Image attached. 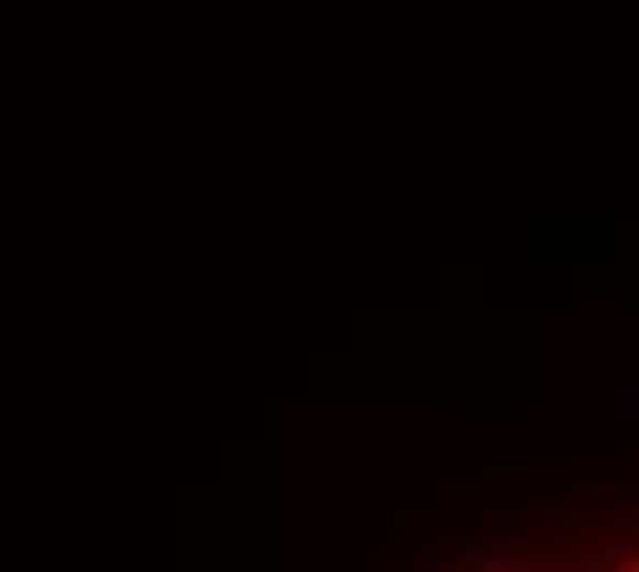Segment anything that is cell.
<instances>
[{"label": "cell", "mask_w": 639, "mask_h": 572, "mask_svg": "<svg viewBox=\"0 0 639 572\" xmlns=\"http://www.w3.org/2000/svg\"><path fill=\"white\" fill-rule=\"evenodd\" d=\"M617 567V550H612V539H595V545H584V556L573 561V572H612Z\"/></svg>", "instance_id": "1"}, {"label": "cell", "mask_w": 639, "mask_h": 572, "mask_svg": "<svg viewBox=\"0 0 639 572\" xmlns=\"http://www.w3.org/2000/svg\"><path fill=\"white\" fill-rule=\"evenodd\" d=\"M474 572H535V567H529L524 556H480Z\"/></svg>", "instance_id": "2"}, {"label": "cell", "mask_w": 639, "mask_h": 572, "mask_svg": "<svg viewBox=\"0 0 639 572\" xmlns=\"http://www.w3.org/2000/svg\"><path fill=\"white\" fill-rule=\"evenodd\" d=\"M617 572H639V561H623V567H617Z\"/></svg>", "instance_id": "3"}]
</instances>
